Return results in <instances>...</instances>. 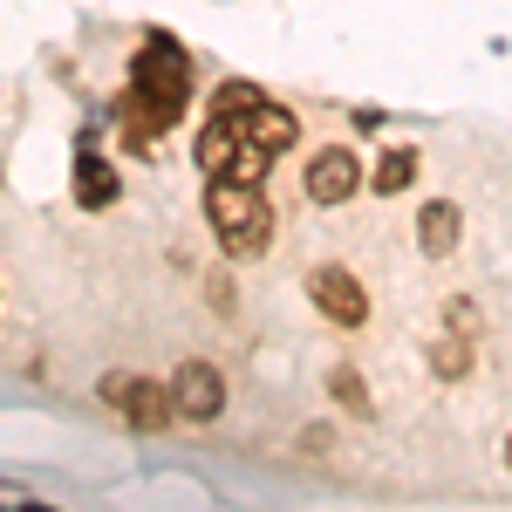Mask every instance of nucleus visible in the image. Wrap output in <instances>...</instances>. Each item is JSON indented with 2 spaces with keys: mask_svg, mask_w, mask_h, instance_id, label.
Returning <instances> with one entry per match:
<instances>
[{
  "mask_svg": "<svg viewBox=\"0 0 512 512\" xmlns=\"http://www.w3.org/2000/svg\"><path fill=\"white\" fill-rule=\"evenodd\" d=\"M185 103H192V55H185L171 35H151L144 48H137V62H130V89H123V103H117L123 130H137V137H164L171 123L185 117Z\"/></svg>",
  "mask_w": 512,
  "mask_h": 512,
  "instance_id": "1",
  "label": "nucleus"
},
{
  "mask_svg": "<svg viewBox=\"0 0 512 512\" xmlns=\"http://www.w3.org/2000/svg\"><path fill=\"white\" fill-rule=\"evenodd\" d=\"M205 219H212L219 246L239 253V260L267 253V239H274V205L260 198V185H239V178H212L205 185Z\"/></svg>",
  "mask_w": 512,
  "mask_h": 512,
  "instance_id": "2",
  "label": "nucleus"
},
{
  "mask_svg": "<svg viewBox=\"0 0 512 512\" xmlns=\"http://www.w3.org/2000/svg\"><path fill=\"white\" fill-rule=\"evenodd\" d=\"M103 403L123 424H137V431H164L178 417L171 410V383H151V376H103Z\"/></svg>",
  "mask_w": 512,
  "mask_h": 512,
  "instance_id": "3",
  "label": "nucleus"
},
{
  "mask_svg": "<svg viewBox=\"0 0 512 512\" xmlns=\"http://www.w3.org/2000/svg\"><path fill=\"white\" fill-rule=\"evenodd\" d=\"M308 301H315L335 328H362V321H369V294H362V280H355L349 267H315V274H308Z\"/></svg>",
  "mask_w": 512,
  "mask_h": 512,
  "instance_id": "4",
  "label": "nucleus"
},
{
  "mask_svg": "<svg viewBox=\"0 0 512 512\" xmlns=\"http://www.w3.org/2000/svg\"><path fill=\"white\" fill-rule=\"evenodd\" d=\"M171 410L192 417V424H212V417L226 410V376H219L212 362H178V376H171Z\"/></svg>",
  "mask_w": 512,
  "mask_h": 512,
  "instance_id": "5",
  "label": "nucleus"
},
{
  "mask_svg": "<svg viewBox=\"0 0 512 512\" xmlns=\"http://www.w3.org/2000/svg\"><path fill=\"white\" fill-rule=\"evenodd\" d=\"M355 192H362V164H355L349 144H328L308 158V198L315 205H349Z\"/></svg>",
  "mask_w": 512,
  "mask_h": 512,
  "instance_id": "6",
  "label": "nucleus"
},
{
  "mask_svg": "<svg viewBox=\"0 0 512 512\" xmlns=\"http://www.w3.org/2000/svg\"><path fill=\"white\" fill-rule=\"evenodd\" d=\"M458 239H465V212L451 205V198H431L424 212H417V246L444 260V253H458Z\"/></svg>",
  "mask_w": 512,
  "mask_h": 512,
  "instance_id": "7",
  "label": "nucleus"
},
{
  "mask_svg": "<svg viewBox=\"0 0 512 512\" xmlns=\"http://www.w3.org/2000/svg\"><path fill=\"white\" fill-rule=\"evenodd\" d=\"M246 137H253V144H267V151H294V137H301V117H294V110H280V103H260V110H253V117H246Z\"/></svg>",
  "mask_w": 512,
  "mask_h": 512,
  "instance_id": "8",
  "label": "nucleus"
},
{
  "mask_svg": "<svg viewBox=\"0 0 512 512\" xmlns=\"http://www.w3.org/2000/svg\"><path fill=\"white\" fill-rule=\"evenodd\" d=\"M76 205H89V212L117 205V171L96 158V151H82V158H76Z\"/></svg>",
  "mask_w": 512,
  "mask_h": 512,
  "instance_id": "9",
  "label": "nucleus"
},
{
  "mask_svg": "<svg viewBox=\"0 0 512 512\" xmlns=\"http://www.w3.org/2000/svg\"><path fill=\"white\" fill-rule=\"evenodd\" d=\"M260 103H267V96H260L253 82H226V89L212 96V117H226V123H246L253 110H260Z\"/></svg>",
  "mask_w": 512,
  "mask_h": 512,
  "instance_id": "10",
  "label": "nucleus"
},
{
  "mask_svg": "<svg viewBox=\"0 0 512 512\" xmlns=\"http://www.w3.org/2000/svg\"><path fill=\"white\" fill-rule=\"evenodd\" d=\"M369 185H376V192H410V185H417V151H390V158L376 164V178H369Z\"/></svg>",
  "mask_w": 512,
  "mask_h": 512,
  "instance_id": "11",
  "label": "nucleus"
},
{
  "mask_svg": "<svg viewBox=\"0 0 512 512\" xmlns=\"http://www.w3.org/2000/svg\"><path fill=\"white\" fill-rule=\"evenodd\" d=\"M431 369H437V376H465V369H472V335L437 342V349H431Z\"/></svg>",
  "mask_w": 512,
  "mask_h": 512,
  "instance_id": "12",
  "label": "nucleus"
},
{
  "mask_svg": "<svg viewBox=\"0 0 512 512\" xmlns=\"http://www.w3.org/2000/svg\"><path fill=\"white\" fill-rule=\"evenodd\" d=\"M328 390L342 396L355 417H369V390H362V376H355V369H335V376H328Z\"/></svg>",
  "mask_w": 512,
  "mask_h": 512,
  "instance_id": "13",
  "label": "nucleus"
},
{
  "mask_svg": "<svg viewBox=\"0 0 512 512\" xmlns=\"http://www.w3.org/2000/svg\"><path fill=\"white\" fill-rule=\"evenodd\" d=\"M444 321H451L458 335H472V328H478V308H472V301H451V308H444Z\"/></svg>",
  "mask_w": 512,
  "mask_h": 512,
  "instance_id": "14",
  "label": "nucleus"
},
{
  "mask_svg": "<svg viewBox=\"0 0 512 512\" xmlns=\"http://www.w3.org/2000/svg\"><path fill=\"white\" fill-rule=\"evenodd\" d=\"M506 465H512V437H506Z\"/></svg>",
  "mask_w": 512,
  "mask_h": 512,
  "instance_id": "15",
  "label": "nucleus"
}]
</instances>
